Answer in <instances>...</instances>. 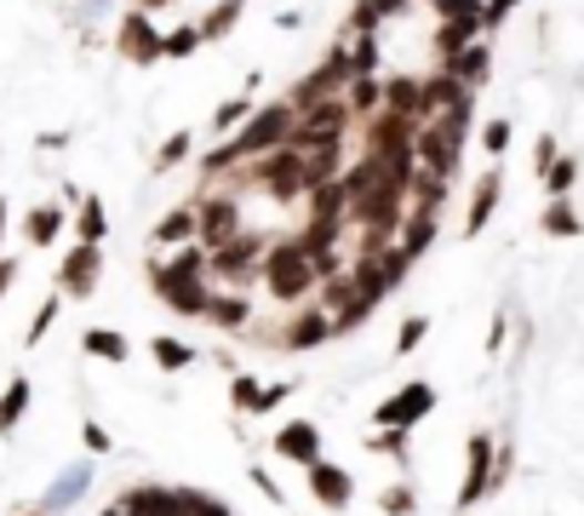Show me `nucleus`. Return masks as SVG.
<instances>
[{
  "instance_id": "23",
  "label": "nucleus",
  "mask_w": 584,
  "mask_h": 516,
  "mask_svg": "<svg viewBox=\"0 0 584 516\" xmlns=\"http://www.w3.org/2000/svg\"><path fill=\"white\" fill-rule=\"evenodd\" d=\"M150 356H155V367L161 373H184V367H195V344H184V338H172V333H155L150 338Z\"/></svg>"
},
{
  "instance_id": "31",
  "label": "nucleus",
  "mask_w": 584,
  "mask_h": 516,
  "mask_svg": "<svg viewBox=\"0 0 584 516\" xmlns=\"http://www.w3.org/2000/svg\"><path fill=\"white\" fill-rule=\"evenodd\" d=\"M86 482H92V471H86V465H75V471H69V476L58 482V488H52V494L41 499V516H52V510H63L69 499H75V494L86 488Z\"/></svg>"
},
{
  "instance_id": "21",
  "label": "nucleus",
  "mask_w": 584,
  "mask_h": 516,
  "mask_svg": "<svg viewBox=\"0 0 584 516\" xmlns=\"http://www.w3.org/2000/svg\"><path fill=\"white\" fill-rule=\"evenodd\" d=\"M240 12H247V0H213V7H206V18L195 23V29H201V47L229 41L235 23H240Z\"/></svg>"
},
{
  "instance_id": "15",
  "label": "nucleus",
  "mask_w": 584,
  "mask_h": 516,
  "mask_svg": "<svg viewBox=\"0 0 584 516\" xmlns=\"http://www.w3.org/2000/svg\"><path fill=\"white\" fill-rule=\"evenodd\" d=\"M499 195H504V172H499V166H488V172H481V179H475L470 213H464V235H470V241H475L481 230L493 224V213H499Z\"/></svg>"
},
{
  "instance_id": "22",
  "label": "nucleus",
  "mask_w": 584,
  "mask_h": 516,
  "mask_svg": "<svg viewBox=\"0 0 584 516\" xmlns=\"http://www.w3.org/2000/svg\"><path fill=\"white\" fill-rule=\"evenodd\" d=\"M385 110H401V115L419 121V110H424V87H419V75H385Z\"/></svg>"
},
{
  "instance_id": "29",
  "label": "nucleus",
  "mask_w": 584,
  "mask_h": 516,
  "mask_svg": "<svg viewBox=\"0 0 584 516\" xmlns=\"http://www.w3.org/2000/svg\"><path fill=\"white\" fill-rule=\"evenodd\" d=\"M58 310H63V293H52V299H41L34 304V316H29V327H23V351H34L52 327H58Z\"/></svg>"
},
{
  "instance_id": "36",
  "label": "nucleus",
  "mask_w": 584,
  "mask_h": 516,
  "mask_svg": "<svg viewBox=\"0 0 584 516\" xmlns=\"http://www.w3.org/2000/svg\"><path fill=\"white\" fill-rule=\"evenodd\" d=\"M510 138H515V132H510V121H488V127H481V150H488V155L499 161V155L510 150Z\"/></svg>"
},
{
  "instance_id": "27",
  "label": "nucleus",
  "mask_w": 584,
  "mask_h": 516,
  "mask_svg": "<svg viewBox=\"0 0 584 516\" xmlns=\"http://www.w3.org/2000/svg\"><path fill=\"white\" fill-rule=\"evenodd\" d=\"M253 103H258V92H247V87H240V98H224L218 110H213V132H218V138H229L240 121L253 115Z\"/></svg>"
},
{
  "instance_id": "14",
  "label": "nucleus",
  "mask_w": 584,
  "mask_h": 516,
  "mask_svg": "<svg viewBox=\"0 0 584 516\" xmlns=\"http://www.w3.org/2000/svg\"><path fill=\"white\" fill-rule=\"evenodd\" d=\"M269 447H275L287 465H309V459H321V425H316V419H287L281 431L269 436Z\"/></svg>"
},
{
  "instance_id": "9",
  "label": "nucleus",
  "mask_w": 584,
  "mask_h": 516,
  "mask_svg": "<svg viewBox=\"0 0 584 516\" xmlns=\"http://www.w3.org/2000/svg\"><path fill=\"white\" fill-rule=\"evenodd\" d=\"M115 52H121L132 69L161 63V23H155L150 12L126 7V12H121V23H115Z\"/></svg>"
},
{
  "instance_id": "17",
  "label": "nucleus",
  "mask_w": 584,
  "mask_h": 516,
  "mask_svg": "<svg viewBox=\"0 0 584 516\" xmlns=\"http://www.w3.org/2000/svg\"><path fill=\"white\" fill-rule=\"evenodd\" d=\"M69 230H75V241H98V247H103V235H110V206H103V195H98V190H81Z\"/></svg>"
},
{
  "instance_id": "24",
  "label": "nucleus",
  "mask_w": 584,
  "mask_h": 516,
  "mask_svg": "<svg viewBox=\"0 0 584 516\" xmlns=\"http://www.w3.org/2000/svg\"><path fill=\"white\" fill-rule=\"evenodd\" d=\"M539 230L544 235H584V219H578V206L567 201V195H550V206H544V219H539Z\"/></svg>"
},
{
  "instance_id": "32",
  "label": "nucleus",
  "mask_w": 584,
  "mask_h": 516,
  "mask_svg": "<svg viewBox=\"0 0 584 516\" xmlns=\"http://www.w3.org/2000/svg\"><path fill=\"white\" fill-rule=\"evenodd\" d=\"M539 179H544V190H550V195H567V190L578 184V155H556V161H550V166L539 172Z\"/></svg>"
},
{
  "instance_id": "19",
  "label": "nucleus",
  "mask_w": 584,
  "mask_h": 516,
  "mask_svg": "<svg viewBox=\"0 0 584 516\" xmlns=\"http://www.w3.org/2000/svg\"><path fill=\"white\" fill-rule=\"evenodd\" d=\"M150 241H155V247H184V241H195V201H184V206H172V213H161L155 230H150Z\"/></svg>"
},
{
  "instance_id": "2",
  "label": "nucleus",
  "mask_w": 584,
  "mask_h": 516,
  "mask_svg": "<svg viewBox=\"0 0 584 516\" xmlns=\"http://www.w3.org/2000/svg\"><path fill=\"white\" fill-rule=\"evenodd\" d=\"M293 103L287 98H269V103H253V115L240 121L229 138H218V150H206L201 155V179H213V172H229L235 161H253L275 144H287V132H293Z\"/></svg>"
},
{
  "instance_id": "28",
  "label": "nucleus",
  "mask_w": 584,
  "mask_h": 516,
  "mask_svg": "<svg viewBox=\"0 0 584 516\" xmlns=\"http://www.w3.org/2000/svg\"><path fill=\"white\" fill-rule=\"evenodd\" d=\"M201 52V29L195 23H178V29H161V58H172V63H184V58H195Z\"/></svg>"
},
{
  "instance_id": "42",
  "label": "nucleus",
  "mask_w": 584,
  "mask_h": 516,
  "mask_svg": "<svg viewBox=\"0 0 584 516\" xmlns=\"http://www.w3.org/2000/svg\"><path fill=\"white\" fill-rule=\"evenodd\" d=\"M132 7H137V12H150V18H161V12L178 7V0H132Z\"/></svg>"
},
{
  "instance_id": "11",
  "label": "nucleus",
  "mask_w": 584,
  "mask_h": 516,
  "mask_svg": "<svg viewBox=\"0 0 584 516\" xmlns=\"http://www.w3.org/2000/svg\"><path fill=\"white\" fill-rule=\"evenodd\" d=\"M304 488H309V499H316L321 510H350V499H356V476L344 471L338 459H309L304 465Z\"/></svg>"
},
{
  "instance_id": "35",
  "label": "nucleus",
  "mask_w": 584,
  "mask_h": 516,
  "mask_svg": "<svg viewBox=\"0 0 584 516\" xmlns=\"http://www.w3.org/2000/svg\"><path fill=\"white\" fill-rule=\"evenodd\" d=\"M81 447H86V454H115V436H110V425L81 419Z\"/></svg>"
},
{
  "instance_id": "20",
  "label": "nucleus",
  "mask_w": 584,
  "mask_h": 516,
  "mask_svg": "<svg viewBox=\"0 0 584 516\" xmlns=\"http://www.w3.org/2000/svg\"><path fill=\"white\" fill-rule=\"evenodd\" d=\"M34 402V385H29V373H12L7 378V391H0V436H12L23 425V413Z\"/></svg>"
},
{
  "instance_id": "38",
  "label": "nucleus",
  "mask_w": 584,
  "mask_h": 516,
  "mask_svg": "<svg viewBox=\"0 0 584 516\" xmlns=\"http://www.w3.org/2000/svg\"><path fill=\"white\" fill-rule=\"evenodd\" d=\"M247 476H253V488H258V494H264V499H269V505H287V494H281V482H275V476H269V471H264V465H253V471H247Z\"/></svg>"
},
{
  "instance_id": "43",
  "label": "nucleus",
  "mask_w": 584,
  "mask_h": 516,
  "mask_svg": "<svg viewBox=\"0 0 584 516\" xmlns=\"http://www.w3.org/2000/svg\"><path fill=\"white\" fill-rule=\"evenodd\" d=\"M12 282H18V264H12L7 253H0V299H7V287H12Z\"/></svg>"
},
{
  "instance_id": "10",
  "label": "nucleus",
  "mask_w": 584,
  "mask_h": 516,
  "mask_svg": "<svg viewBox=\"0 0 584 516\" xmlns=\"http://www.w3.org/2000/svg\"><path fill=\"white\" fill-rule=\"evenodd\" d=\"M430 413H436V385H430V378H412V385L390 391L385 402L372 407V425H401V431H412L419 419H430Z\"/></svg>"
},
{
  "instance_id": "7",
  "label": "nucleus",
  "mask_w": 584,
  "mask_h": 516,
  "mask_svg": "<svg viewBox=\"0 0 584 516\" xmlns=\"http://www.w3.org/2000/svg\"><path fill=\"white\" fill-rule=\"evenodd\" d=\"M98 282H103V247H98V241H75V247L58 259V293L86 304L98 293Z\"/></svg>"
},
{
  "instance_id": "13",
  "label": "nucleus",
  "mask_w": 584,
  "mask_h": 516,
  "mask_svg": "<svg viewBox=\"0 0 584 516\" xmlns=\"http://www.w3.org/2000/svg\"><path fill=\"white\" fill-rule=\"evenodd\" d=\"M441 69H447V75H453L459 87L481 92V87H488V69H493V47H488V34H475V41H464L453 58H441Z\"/></svg>"
},
{
  "instance_id": "18",
  "label": "nucleus",
  "mask_w": 584,
  "mask_h": 516,
  "mask_svg": "<svg viewBox=\"0 0 584 516\" xmlns=\"http://www.w3.org/2000/svg\"><path fill=\"white\" fill-rule=\"evenodd\" d=\"M81 356H92V362H110V367H121V362L132 356V338H126L121 327H86V333H81Z\"/></svg>"
},
{
  "instance_id": "37",
  "label": "nucleus",
  "mask_w": 584,
  "mask_h": 516,
  "mask_svg": "<svg viewBox=\"0 0 584 516\" xmlns=\"http://www.w3.org/2000/svg\"><path fill=\"white\" fill-rule=\"evenodd\" d=\"M293 391H298V378H275V385H264V391H258V413H275Z\"/></svg>"
},
{
  "instance_id": "40",
  "label": "nucleus",
  "mask_w": 584,
  "mask_h": 516,
  "mask_svg": "<svg viewBox=\"0 0 584 516\" xmlns=\"http://www.w3.org/2000/svg\"><path fill=\"white\" fill-rule=\"evenodd\" d=\"M69 138H75V132H41L34 144H41V150H69Z\"/></svg>"
},
{
  "instance_id": "6",
  "label": "nucleus",
  "mask_w": 584,
  "mask_h": 516,
  "mask_svg": "<svg viewBox=\"0 0 584 516\" xmlns=\"http://www.w3.org/2000/svg\"><path fill=\"white\" fill-rule=\"evenodd\" d=\"M327 338H332V316H327L316 299H304V304H287V310H281V338H275V351H281V356L321 351Z\"/></svg>"
},
{
  "instance_id": "33",
  "label": "nucleus",
  "mask_w": 584,
  "mask_h": 516,
  "mask_svg": "<svg viewBox=\"0 0 584 516\" xmlns=\"http://www.w3.org/2000/svg\"><path fill=\"white\" fill-rule=\"evenodd\" d=\"M378 510H385V516H412V510H419V494H412V482H390V488L378 494Z\"/></svg>"
},
{
  "instance_id": "26",
  "label": "nucleus",
  "mask_w": 584,
  "mask_h": 516,
  "mask_svg": "<svg viewBox=\"0 0 584 516\" xmlns=\"http://www.w3.org/2000/svg\"><path fill=\"white\" fill-rule=\"evenodd\" d=\"M258 391H264V378L258 373H229V407L240 413V419H258Z\"/></svg>"
},
{
  "instance_id": "25",
  "label": "nucleus",
  "mask_w": 584,
  "mask_h": 516,
  "mask_svg": "<svg viewBox=\"0 0 584 516\" xmlns=\"http://www.w3.org/2000/svg\"><path fill=\"white\" fill-rule=\"evenodd\" d=\"M189 150H195V138H189L184 127H178V132H166V138H161V150L150 155V172H155V179H166L172 166H184V161H189Z\"/></svg>"
},
{
  "instance_id": "30",
  "label": "nucleus",
  "mask_w": 584,
  "mask_h": 516,
  "mask_svg": "<svg viewBox=\"0 0 584 516\" xmlns=\"http://www.w3.org/2000/svg\"><path fill=\"white\" fill-rule=\"evenodd\" d=\"M412 431H401V425H372V436H367V447H372V454H385V459H407V442Z\"/></svg>"
},
{
  "instance_id": "44",
  "label": "nucleus",
  "mask_w": 584,
  "mask_h": 516,
  "mask_svg": "<svg viewBox=\"0 0 584 516\" xmlns=\"http://www.w3.org/2000/svg\"><path fill=\"white\" fill-rule=\"evenodd\" d=\"M12 516H41V505H23V510H12Z\"/></svg>"
},
{
  "instance_id": "1",
  "label": "nucleus",
  "mask_w": 584,
  "mask_h": 516,
  "mask_svg": "<svg viewBox=\"0 0 584 516\" xmlns=\"http://www.w3.org/2000/svg\"><path fill=\"white\" fill-rule=\"evenodd\" d=\"M144 282H150V293L166 310H178V316L201 322L206 293H213V282H206V247H201V241H184V247H172V259L150 253L144 259Z\"/></svg>"
},
{
  "instance_id": "16",
  "label": "nucleus",
  "mask_w": 584,
  "mask_h": 516,
  "mask_svg": "<svg viewBox=\"0 0 584 516\" xmlns=\"http://www.w3.org/2000/svg\"><path fill=\"white\" fill-rule=\"evenodd\" d=\"M63 230H69L63 201H34L29 206V219H23V241H29V247H52Z\"/></svg>"
},
{
  "instance_id": "8",
  "label": "nucleus",
  "mask_w": 584,
  "mask_h": 516,
  "mask_svg": "<svg viewBox=\"0 0 584 516\" xmlns=\"http://www.w3.org/2000/svg\"><path fill=\"white\" fill-rule=\"evenodd\" d=\"M493 454H499V442H493L488 431H475V436L464 442V482H459L453 510H475L481 499L493 494Z\"/></svg>"
},
{
  "instance_id": "3",
  "label": "nucleus",
  "mask_w": 584,
  "mask_h": 516,
  "mask_svg": "<svg viewBox=\"0 0 584 516\" xmlns=\"http://www.w3.org/2000/svg\"><path fill=\"white\" fill-rule=\"evenodd\" d=\"M258 287L275 299V304H304L316 293V259L298 247V235L287 241H269L264 259H258Z\"/></svg>"
},
{
  "instance_id": "4",
  "label": "nucleus",
  "mask_w": 584,
  "mask_h": 516,
  "mask_svg": "<svg viewBox=\"0 0 584 516\" xmlns=\"http://www.w3.org/2000/svg\"><path fill=\"white\" fill-rule=\"evenodd\" d=\"M350 132H356V115H350V103L344 98H321V103H309V110L293 115V132H287V144L293 150H344L350 144Z\"/></svg>"
},
{
  "instance_id": "39",
  "label": "nucleus",
  "mask_w": 584,
  "mask_h": 516,
  "mask_svg": "<svg viewBox=\"0 0 584 516\" xmlns=\"http://www.w3.org/2000/svg\"><path fill=\"white\" fill-rule=\"evenodd\" d=\"M556 155H562V144H556V132H544V138H539V144H533V166L544 172V166H550V161H556Z\"/></svg>"
},
{
  "instance_id": "41",
  "label": "nucleus",
  "mask_w": 584,
  "mask_h": 516,
  "mask_svg": "<svg viewBox=\"0 0 584 516\" xmlns=\"http://www.w3.org/2000/svg\"><path fill=\"white\" fill-rule=\"evenodd\" d=\"M504 333H510V322L499 316V322H493V333H488V356H499V351H504Z\"/></svg>"
},
{
  "instance_id": "34",
  "label": "nucleus",
  "mask_w": 584,
  "mask_h": 516,
  "mask_svg": "<svg viewBox=\"0 0 584 516\" xmlns=\"http://www.w3.org/2000/svg\"><path fill=\"white\" fill-rule=\"evenodd\" d=\"M424 338H430V316H407V322L396 327V356H412Z\"/></svg>"
},
{
  "instance_id": "5",
  "label": "nucleus",
  "mask_w": 584,
  "mask_h": 516,
  "mask_svg": "<svg viewBox=\"0 0 584 516\" xmlns=\"http://www.w3.org/2000/svg\"><path fill=\"white\" fill-rule=\"evenodd\" d=\"M264 247H269V235H258V230H240V235L224 241V247H206V282H213V287H240V293H247V287L258 282V259H264Z\"/></svg>"
},
{
  "instance_id": "12",
  "label": "nucleus",
  "mask_w": 584,
  "mask_h": 516,
  "mask_svg": "<svg viewBox=\"0 0 584 516\" xmlns=\"http://www.w3.org/2000/svg\"><path fill=\"white\" fill-rule=\"evenodd\" d=\"M201 322H213L224 338H240V327L253 322V299L240 293V287H213V293H206V310H201Z\"/></svg>"
}]
</instances>
